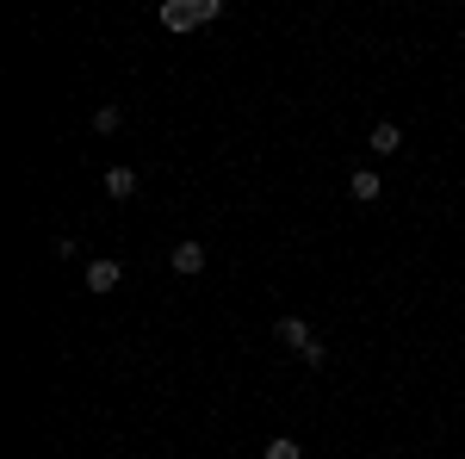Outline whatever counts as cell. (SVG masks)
I'll return each instance as SVG.
<instances>
[{"mask_svg":"<svg viewBox=\"0 0 465 459\" xmlns=\"http://www.w3.org/2000/svg\"><path fill=\"white\" fill-rule=\"evenodd\" d=\"M50 254H56V261H74V254H81V243H74V236H56V243H50Z\"/></svg>","mask_w":465,"mask_h":459,"instance_id":"30bf717a","label":"cell"},{"mask_svg":"<svg viewBox=\"0 0 465 459\" xmlns=\"http://www.w3.org/2000/svg\"><path fill=\"white\" fill-rule=\"evenodd\" d=\"M168 267H174L180 280L205 274V243H193V236H186V243H174V248H168Z\"/></svg>","mask_w":465,"mask_h":459,"instance_id":"3957f363","label":"cell"},{"mask_svg":"<svg viewBox=\"0 0 465 459\" xmlns=\"http://www.w3.org/2000/svg\"><path fill=\"white\" fill-rule=\"evenodd\" d=\"M212 19H217V0H168L162 6L168 32H193V25H212Z\"/></svg>","mask_w":465,"mask_h":459,"instance_id":"7a4b0ae2","label":"cell"},{"mask_svg":"<svg viewBox=\"0 0 465 459\" xmlns=\"http://www.w3.org/2000/svg\"><path fill=\"white\" fill-rule=\"evenodd\" d=\"M348 193H354L360 205H379V199H385V180L372 175V168H360V175H354V180H348Z\"/></svg>","mask_w":465,"mask_h":459,"instance_id":"5b68a950","label":"cell"},{"mask_svg":"<svg viewBox=\"0 0 465 459\" xmlns=\"http://www.w3.org/2000/svg\"><path fill=\"white\" fill-rule=\"evenodd\" d=\"M118 125H124V112H118V106H100V112H94V131H100V137H112Z\"/></svg>","mask_w":465,"mask_h":459,"instance_id":"9c48e42d","label":"cell"},{"mask_svg":"<svg viewBox=\"0 0 465 459\" xmlns=\"http://www.w3.org/2000/svg\"><path fill=\"white\" fill-rule=\"evenodd\" d=\"M273 335H280L292 354H304L311 366H322V360H329V348H322L317 335H311V323H304V317H280V323H273Z\"/></svg>","mask_w":465,"mask_h":459,"instance_id":"6da1fadb","label":"cell"},{"mask_svg":"<svg viewBox=\"0 0 465 459\" xmlns=\"http://www.w3.org/2000/svg\"><path fill=\"white\" fill-rule=\"evenodd\" d=\"M460 37H465V32H460Z\"/></svg>","mask_w":465,"mask_h":459,"instance_id":"8fae6325","label":"cell"},{"mask_svg":"<svg viewBox=\"0 0 465 459\" xmlns=\"http://www.w3.org/2000/svg\"><path fill=\"white\" fill-rule=\"evenodd\" d=\"M366 149H379V155H397V149H403V131H397L391 118H379V125H372V137H366Z\"/></svg>","mask_w":465,"mask_h":459,"instance_id":"8992f818","label":"cell"},{"mask_svg":"<svg viewBox=\"0 0 465 459\" xmlns=\"http://www.w3.org/2000/svg\"><path fill=\"white\" fill-rule=\"evenodd\" d=\"M261 459H304V447H298L292 434H273V441L261 447Z\"/></svg>","mask_w":465,"mask_h":459,"instance_id":"ba28073f","label":"cell"},{"mask_svg":"<svg viewBox=\"0 0 465 459\" xmlns=\"http://www.w3.org/2000/svg\"><path fill=\"white\" fill-rule=\"evenodd\" d=\"M106 193L112 199H137V168H106Z\"/></svg>","mask_w":465,"mask_h":459,"instance_id":"52a82bcc","label":"cell"},{"mask_svg":"<svg viewBox=\"0 0 465 459\" xmlns=\"http://www.w3.org/2000/svg\"><path fill=\"white\" fill-rule=\"evenodd\" d=\"M118 280H124V267H118V261H106V254H100V261H87V292H100V298H106V292H118Z\"/></svg>","mask_w":465,"mask_h":459,"instance_id":"277c9868","label":"cell"}]
</instances>
